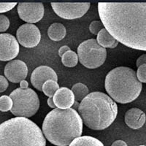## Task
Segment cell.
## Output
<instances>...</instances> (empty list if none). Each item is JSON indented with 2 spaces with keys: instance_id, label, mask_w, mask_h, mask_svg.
<instances>
[{
  "instance_id": "obj_1",
  "label": "cell",
  "mask_w": 146,
  "mask_h": 146,
  "mask_svg": "<svg viewBox=\"0 0 146 146\" xmlns=\"http://www.w3.org/2000/svg\"><path fill=\"white\" fill-rule=\"evenodd\" d=\"M102 23L118 42L146 51V2H99Z\"/></svg>"
},
{
  "instance_id": "obj_2",
  "label": "cell",
  "mask_w": 146,
  "mask_h": 146,
  "mask_svg": "<svg viewBox=\"0 0 146 146\" xmlns=\"http://www.w3.org/2000/svg\"><path fill=\"white\" fill-rule=\"evenodd\" d=\"M83 121L72 108L53 109L45 116L42 131L48 141L56 146H68L83 133Z\"/></svg>"
},
{
  "instance_id": "obj_3",
  "label": "cell",
  "mask_w": 146,
  "mask_h": 146,
  "mask_svg": "<svg viewBox=\"0 0 146 146\" xmlns=\"http://www.w3.org/2000/svg\"><path fill=\"white\" fill-rule=\"evenodd\" d=\"M83 123L91 129L104 130L114 122L118 115V106L108 94L94 91L88 94L78 108Z\"/></svg>"
},
{
  "instance_id": "obj_4",
  "label": "cell",
  "mask_w": 146,
  "mask_h": 146,
  "mask_svg": "<svg viewBox=\"0 0 146 146\" xmlns=\"http://www.w3.org/2000/svg\"><path fill=\"white\" fill-rule=\"evenodd\" d=\"M0 146H46V139L35 122L15 117L0 124Z\"/></svg>"
},
{
  "instance_id": "obj_5",
  "label": "cell",
  "mask_w": 146,
  "mask_h": 146,
  "mask_svg": "<svg viewBox=\"0 0 146 146\" xmlns=\"http://www.w3.org/2000/svg\"><path fill=\"white\" fill-rule=\"evenodd\" d=\"M105 90L114 102L127 104L139 96L143 85L137 78L136 72L126 66L110 70L105 78Z\"/></svg>"
},
{
  "instance_id": "obj_6",
  "label": "cell",
  "mask_w": 146,
  "mask_h": 146,
  "mask_svg": "<svg viewBox=\"0 0 146 146\" xmlns=\"http://www.w3.org/2000/svg\"><path fill=\"white\" fill-rule=\"evenodd\" d=\"M9 96L13 100L10 111L16 117L30 118L36 114L40 108L38 95L32 88H16Z\"/></svg>"
},
{
  "instance_id": "obj_7",
  "label": "cell",
  "mask_w": 146,
  "mask_h": 146,
  "mask_svg": "<svg viewBox=\"0 0 146 146\" xmlns=\"http://www.w3.org/2000/svg\"><path fill=\"white\" fill-rule=\"evenodd\" d=\"M77 54L80 64L88 69L98 68L105 63L107 58L106 48L100 46L95 39L80 43Z\"/></svg>"
},
{
  "instance_id": "obj_8",
  "label": "cell",
  "mask_w": 146,
  "mask_h": 146,
  "mask_svg": "<svg viewBox=\"0 0 146 146\" xmlns=\"http://www.w3.org/2000/svg\"><path fill=\"white\" fill-rule=\"evenodd\" d=\"M53 10L56 15L64 19L73 20L80 18L89 10L90 2H51Z\"/></svg>"
},
{
  "instance_id": "obj_9",
  "label": "cell",
  "mask_w": 146,
  "mask_h": 146,
  "mask_svg": "<svg viewBox=\"0 0 146 146\" xmlns=\"http://www.w3.org/2000/svg\"><path fill=\"white\" fill-rule=\"evenodd\" d=\"M16 39L18 43L25 48H35L41 40L40 31L35 24L25 23L18 29Z\"/></svg>"
},
{
  "instance_id": "obj_10",
  "label": "cell",
  "mask_w": 146,
  "mask_h": 146,
  "mask_svg": "<svg viewBox=\"0 0 146 146\" xmlns=\"http://www.w3.org/2000/svg\"><path fill=\"white\" fill-rule=\"evenodd\" d=\"M17 10L21 20L32 24L41 21L45 13L44 5L42 2H20Z\"/></svg>"
},
{
  "instance_id": "obj_11",
  "label": "cell",
  "mask_w": 146,
  "mask_h": 146,
  "mask_svg": "<svg viewBox=\"0 0 146 146\" xmlns=\"http://www.w3.org/2000/svg\"><path fill=\"white\" fill-rule=\"evenodd\" d=\"M20 47L15 36L10 34H0V61H11L19 53Z\"/></svg>"
},
{
  "instance_id": "obj_12",
  "label": "cell",
  "mask_w": 146,
  "mask_h": 146,
  "mask_svg": "<svg viewBox=\"0 0 146 146\" xmlns=\"http://www.w3.org/2000/svg\"><path fill=\"white\" fill-rule=\"evenodd\" d=\"M5 78L14 83H21L28 75V67L21 60H13L6 64L4 70Z\"/></svg>"
},
{
  "instance_id": "obj_13",
  "label": "cell",
  "mask_w": 146,
  "mask_h": 146,
  "mask_svg": "<svg viewBox=\"0 0 146 146\" xmlns=\"http://www.w3.org/2000/svg\"><path fill=\"white\" fill-rule=\"evenodd\" d=\"M52 80L58 81V76L56 72L48 66H42L34 70L31 75V83L32 86L38 91H42V88L47 80Z\"/></svg>"
},
{
  "instance_id": "obj_14",
  "label": "cell",
  "mask_w": 146,
  "mask_h": 146,
  "mask_svg": "<svg viewBox=\"0 0 146 146\" xmlns=\"http://www.w3.org/2000/svg\"><path fill=\"white\" fill-rule=\"evenodd\" d=\"M53 100L56 108L62 110L71 108L75 101L72 91L66 87L60 88L54 94Z\"/></svg>"
},
{
  "instance_id": "obj_15",
  "label": "cell",
  "mask_w": 146,
  "mask_h": 146,
  "mask_svg": "<svg viewBox=\"0 0 146 146\" xmlns=\"http://www.w3.org/2000/svg\"><path fill=\"white\" fill-rule=\"evenodd\" d=\"M125 123L132 129H139L144 126L146 121V115L139 108H133L125 113Z\"/></svg>"
},
{
  "instance_id": "obj_16",
  "label": "cell",
  "mask_w": 146,
  "mask_h": 146,
  "mask_svg": "<svg viewBox=\"0 0 146 146\" xmlns=\"http://www.w3.org/2000/svg\"><path fill=\"white\" fill-rule=\"evenodd\" d=\"M96 41L98 42L100 46L103 48H114L118 45L119 43L112 36L109 32L107 31L105 28L102 29L96 35Z\"/></svg>"
},
{
  "instance_id": "obj_17",
  "label": "cell",
  "mask_w": 146,
  "mask_h": 146,
  "mask_svg": "<svg viewBox=\"0 0 146 146\" xmlns=\"http://www.w3.org/2000/svg\"><path fill=\"white\" fill-rule=\"evenodd\" d=\"M66 35V28L61 23H52L48 29V37L53 41H61L64 38Z\"/></svg>"
},
{
  "instance_id": "obj_18",
  "label": "cell",
  "mask_w": 146,
  "mask_h": 146,
  "mask_svg": "<svg viewBox=\"0 0 146 146\" xmlns=\"http://www.w3.org/2000/svg\"><path fill=\"white\" fill-rule=\"evenodd\" d=\"M69 146H105L100 140L91 136H80L72 142Z\"/></svg>"
},
{
  "instance_id": "obj_19",
  "label": "cell",
  "mask_w": 146,
  "mask_h": 146,
  "mask_svg": "<svg viewBox=\"0 0 146 146\" xmlns=\"http://www.w3.org/2000/svg\"><path fill=\"white\" fill-rule=\"evenodd\" d=\"M71 91H72L75 96V100L78 102H81L89 94V90L88 87L81 83H78L73 85Z\"/></svg>"
},
{
  "instance_id": "obj_20",
  "label": "cell",
  "mask_w": 146,
  "mask_h": 146,
  "mask_svg": "<svg viewBox=\"0 0 146 146\" xmlns=\"http://www.w3.org/2000/svg\"><path fill=\"white\" fill-rule=\"evenodd\" d=\"M78 54L72 50L66 52L62 57V64L66 67H74L78 64Z\"/></svg>"
},
{
  "instance_id": "obj_21",
  "label": "cell",
  "mask_w": 146,
  "mask_h": 146,
  "mask_svg": "<svg viewBox=\"0 0 146 146\" xmlns=\"http://www.w3.org/2000/svg\"><path fill=\"white\" fill-rule=\"evenodd\" d=\"M60 88L58 83L55 80H47L42 86V91L48 96L49 98H53L54 94Z\"/></svg>"
},
{
  "instance_id": "obj_22",
  "label": "cell",
  "mask_w": 146,
  "mask_h": 146,
  "mask_svg": "<svg viewBox=\"0 0 146 146\" xmlns=\"http://www.w3.org/2000/svg\"><path fill=\"white\" fill-rule=\"evenodd\" d=\"M13 108V100L9 96L3 95L0 96V111L7 112Z\"/></svg>"
},
{
  "instance_id": "obj_23",
  "label": "cell",
  "mask_w": 146,
  "mask_h": 146,
  "mask_svg": "<svg viewBox=\"0 0 146 146\" xmlns=\"http://www.w3.org/2000/svg\"><path fill=\"white\" fill-rule=\"evenodd\" d=\"M104 28H105L104 25L100 21H94L90 23L89 25L90 32L94 35H98L99 32Z\"/></svg>"
},
{
  "instance_id": "obj_24",
  "label": "cell",
  "mask_w": 146,
  "mask_h": 146,
  "mask_svg": "<svg viewBox=\"0 0 146 146\" xmlns=\"http://www.w3.org/2000/svg\"><path fill=\"white\" fill-rule=\"evenodd\" d=\"M137 78L140 83H146V64L139 66L136 72Z\"/></svg>"
},
{
  "instance_id": "obj_25",
  "label": "cell",
  "mask_w": 146,
  "mask_h": 146,
  "mask_svg": "<svg viewBox=\"0 0 146 146\" xmlns=\"http://www.w3.org/2000/svg\"><path fill=\"white\" fill-rule=\"evenodd\" d=\"M10 20L6 15H0V32H6L10 27Z\"/></svg>"
},
{
  "instance_id": "obj_26",
  "label": "cell",
  "mask_w": 146,
  "mask_h": 146,
  "mask_svg": "<svg viewBox=\"0 0 146 146\" xmlns=\"http://www.w3.org/2000/svg\"><path fill=\"white\" fill-rule=\"evenodd\" d=\"M17 5L16 2H0V13H6L15 7V5Z\"/></svg>"
},
{
  "instance_id": "obj_27",
  "label": "cell",
  "mask_w": 146,
  "mask_h": 146,
  "mask_svg": "<svg viewBox=\"0 0 146 146\" xmlns=\"http://www.w3.org/2000/svg\"><path fill=\"white\" fill-rule=\"evenodd\" d=\"M9 83L7 78L3 75H0V93L4 92L8 88Z\"/></svg>"
},
{
  "instance_id": "obj_28",
  "label": "cell",
  "mask_w": 146,
  "mask_h": 146,
  "mask_svg": "<svg viewBox=\"0 0 146 146\" xmlns=\"http://www.w3.org/2000/svg\"><path fill=\"white\" fill-rule=\"evenodd\" d=\"M143 64H146V53L145 54H143L142 56H140L137 59L136 66L137 68L139 66H141V65Z\"/></svg>"
},
{
  "instance_id": "obj_29",
  "label": "cell",
  "mask_w": 146,
  "mask_h": 146,
  "mask_svg": "<svg viewBox=\"0 0 146 146\" xmlns=\"http://www.w3.org/2000/svg\"><path fill=\"white\" fill-rule=\"evenodd\" d=\"M71 50V49H70V48L68 45H64V46L61 47V48H59V50H58V55H59V56L62 58V56H63L66 52L69 51V50Z\"/></svg>"
},
{
  "instance_id": "obj_30",
  "label": "cell",
  "mask_w": 146,
  "mask_h": 146,
  "mask_svg": "<svg viewBox=\"0 0 146 146\" xmlns=\"http://www.w3.org/2000/svg\"><path fill=\"white\" fill-rule=\"evenodd\" d=\"M111 146H128L126 144V142H124L123 140H121V139H118L115 141L114 143L112 144Z\"/></svg>"
},
{
  "instance_id": "obj_31",
  "label": "cell",
  "mask_w": 146,
  "mask_h": 146,
  "mask_svg": "<svg viewBox=\"0 0 146 146\" xmlns=\"http://www.w3.org/2000/svg\"><path fill=\"white\" fill-rule=\"evenodd\" d=\"M48 102V106L50 107V108H53V109H56V108H57L56 106L55 105L53 98H48V102Z\"/></svg>"
},
{
  "instance_id": "obj_32",
  "label": "cell",
  "mask_w": 146,
  "mask_h": 146,
  "mask_svg": "<svg viewBox=\"0 0 146 146\" xmlns=\"http://www.w3.org/2000/svg\"><path fill=\"white\" fill-rule=\"evenodd\" d=\"M28 86H29V83L27 81V80H22L21 82L20 83V87L21 88H22V89H27V88H28Z\"/></svg>"
},
{
  "instance_id": "obj_33",
  "label": "cell",
  "mask_w": 146,
  "mask_h": 146,
  "mask_svg": "<svg viewBox=\"0 0 146 146\" xmlns=\"http://www.w3.org/2000/svg\"><path fill=\"white\" fill-rule=\"evenodd\" d=\"M79 105H80V103L77 101H75V102H74V104L72 105V109H74L77 111V110H78V108H79Z\"/></svg>"
},
{
  "instance_id": "obj_34",
  "label": "cell",
  "mask_w": 146,
  "mask_h": 146,
  "mask_svg": "<svg viewBox=\"0 0 146 146\" xmlns=\"http://www.w3.org/2000/svg\"><path fill=\"white\" fill-rule=\"evenodd\" d=\"M139 146H146V145H139Z\"/></svg>"
}]
</instances>
